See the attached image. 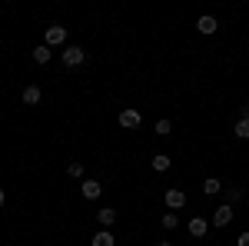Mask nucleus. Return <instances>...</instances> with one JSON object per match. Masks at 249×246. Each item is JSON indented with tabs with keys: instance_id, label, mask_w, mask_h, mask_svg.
<instances>
[{
	"instance_id": "1",
	"label": "nucleus",
	"mask_w": 249,
	"mask_h": 246,
	"mask_svg": "<svg viewBox=\"0 0 249 246\" xmlns=\"http://www.w3.org/2000/svg\"><path fill=\"white\" fill-rule=\"evenodd\" d=\"M60 57H63V67H67V70H77V67L87 63V50L77 47V43H70V47H63V54H60Z\"/></svg>"
},
{
	"instance_id": "2",
	"label": "nucleus",
	"mask_w": 249,
	"mask_h": 246,
	"mask_svg": "<svg viewBox=\"0 0 249 246\" xmlns=\"http://www.w3.org/2000/svg\"><path fill=\"white\" fill-rule=\"evenodd\" d=\"M67 34H70V30H67L63 23H50V27L43 30V43H47L50 50H53V47H63V43H67Z\"/></svg>"
},
{
	"instance_id": "3",
	"label": "nucleus",
	"mask_w": 249,
	"mask_h": 246,
	"mask_svg": "<svg viewBox=\"0 0 249 246\" xmlns=\"http://www.w3.org/2000/svg\"><path fill=\"white\" fill-rule=\"evenodd\" d=\"M116 123H120L123 130H136V127L143 123V114H140L136 107H123V110H120V116H116Z\"/></svg>"
},
{
	"instance_id": "4",
	"label": "nucleus",
	"mask_w": 249,
	"mask_h": 246,
	"mask_svg": "<svg viewBox=\"0 0 249 246\" xmlns=\"http://www.w3.org/2000/svg\"><path fill=\"white\" fill-rule=\"evenodd\" d=\"M232 216H236V209H232L230 203H223V207H216V209H213V220H210V227H216V229L230 227V223H232Z\"/></svg>"
},
{
	"instance_id": "5",
	"label": "nucleus",
	"mask_w": 249,
	"mask_h": 246,
	"mask_svg": "<svg viewBox=\"0 0 249 246\" xmlns=\"http://www.w3.org/2000/svg\"><path fill=\"white\" fill-rule=\"evenodd\" d=\"M163 203H166V209H183L186 207V193L179 187H170L166 193H163Z\"/></svg>"
},
{
	"instance_id": "6",
	"label": "nucleus",
	"mask_w": 249,
	"mask_h": 246,
	"mask_svg": "<svg viewBox=\"0 0 249 246\" xmlns=\"http://www.w3.org/2000/svg\"><path fill=\"white\" fill-rule=\"evenodd\" d=\"M80 196H83V200H100V196H103V183H100V180H83V183H80Z\"/></svg>"
},
{
	"instance_id": "7",
	"label": "nucleus",
	"mask_w": 249,
	"mask_h": 246,
	"mask_svg": "<svg viewBox=\"0 0 249 246\" xmlns=\"http://www.w3.org/2000/svg\"><path fill=\"white\" fill-rule=\"evenodd\" d=\"M186 229H190V236H193V240H203V236L210 233V223H206L203 216H193L190 223H186Z\"/></svg>"
},
{
	"instance_id": "8",
	"label": "nucleus",
	"mask_w": 249,
	"mask_h": 246,
	"mask_svg": "<svg viewBox=\"0 0 249 246\" xmlns=\"http://www.w3.org/2000/svg\"><path fill=\"white\" fill-rule=\"evenodd\" d=\"M216 27H219V23H216V17H210V14H203V17L196 20V30H199L203 37H213V34H216Z\"/></svg>"
},
{
	"instance_id": "9",
	"label": "nucleus",
	"mask_w": 249,
	"mask_h": 246,
	"mask_svg": "<svg viewBox=\"0 0 249 246\" xmlns=\"http://www.w3.org/2000/svg\"><path fill=\"white\" fill-rule=\"evenodd\" d=\"M20 96H23V103H27V107H37L40 100H43V90H40L37 83H30V87H23V94H20Z\"/></svg>"
},
{
	"instance_id": "10",
	"label": "nucleus",
	"mask_w": 249,
	"mask_h": 246,
	"mask_svg": "<svg viewBox=\"0 0 249 246\" xmlns=\"http://www.w3.org/2000/svg\"><path fill=\"white\" fill-rule=\"evenodd\" d=\"M96 223H100L103 229H110V227L116 223V209H113V207H103V209H96Z\"/></svg>"
},
{
	"instance_id": "11",
	"label": "nucleus",
	"mask_w": 249,
	"mask_h": 246,
	"mask_svg": "<svg viewBox=\"0 0 249 246\" xmlns=\"http://www.w3.org/2000/svg\"><path fill=\"white\" fill-rule=\"evenodd\" d=\"M90 246H116V236L110 233V229H100V233L90 236Z\"/></svg>"
},
{
	"instance_id": "12",
	"label": "nucleus",
	"mask_w": 249,
	"mask_h": 246,
	"mask_svg": "<svg viewBox=\"0 0 249 246\" xmlns=\"http://www.w3.org/2000/svg\"><path fill=\"white\" fill-rule=\"evenodd\" d=\"M170 163H173V160H170V153H156L153 160H150V167H153L156 173H166V170H170Z\"/></svg>"
},
{
	"instance_id": "13",
	"label": "nucleus",
	"mask_w": 249,
	"mask_h": 246,
	"mask_svg": "<svg viewBox=\"0 0 249 246\" xmlns=\"http://www.w3.org/2000/svg\"><path fill=\"white\" fill-rule=\"evenodd\" d=\"M34 60H37V63H50V60H53V50H50L47 43H40V47H34Z\"/></svg>"
},
{
	"instance_id": "14",
	"label": "nucleus",
	"mask_w": 249,
	"mask_h": 246,
	"mask_svg": "<svg viewBox=\"0 0 249 246\" xmlns=\"http://www.w3.org/2000/svg\"><path fill=\"white\" fill-rule=\"evenodd\" d=\"M203 193H206V196H216V193H223V183H219L216 176H206V180H203Z\"/></svg>"
},
{
	"instance_id": "15",
	"label": "nucleus",
	"mask_w": 249,
	"mask_h": 246,
	"mask_svg": "<svg viewBox=\"0 0 249 246\" xmlns=\"http://www.w3.org/2000/svg\"><path fill=\"white\" fill-rule=\"evenodd\" d=\"M232 136H236V140H249V120L239 116V120H236V127H232Z\"/></svg>"
},
{
	"instance_id": "16",
	"label": "nucleus",
	"mask_w": 249,
	"mask_h": 246,
	"mask_svg": "<svg viewBox=\"0 0 249 246\" xmlns=\"http://www.w3.org/2000/svg\"><path fill=\"white\" fill-rule=\"evenodd\" d=\"M223 193H226V203H230V207L243 200V189H239V187H223Z\"/></svg>"
},
{
	"instance_id": "17",
	"label": "nucleus",
	"mask_w": 249,
	"mask_h": 246,
	"mask_svg": "<svg viewBox=\"0 0 249 246\" xmlns=\"http://www.w3.org/2000/svg\"><path fill=\"white\" fill-rule=\"evenodd\" d=\"M160 223H163V229H170V233H173V229L179 227V216L170 209V213H163V220H160Z\"/></svg>"
},
{
	"instance_id": "18",
	"label": "nucleus",
	"mask_w": 249,
	"mask_h": 246,
	"mask_svg": "<svg viewBox=\"0 0 249 246\" xmlns=\"http://www.w3.org/2000/svg\"><path fill=\"white\" fill-rule=\"evenodd\" d=\"M67 176H70V180H83V163H80V160H73V163L67 167Z\"/></svg>"
},
{
	"instance_id": "19",
	"label": "nucleus",
	"mask_w": 249,
	"mask_h": 246,
	"mask_svg": "<svg viewBox=\"0 0 249 246\" xmlns=\"http://www.w3.org/2000/svg\"><path fill=\"white\" fill-rule=\"evenodd\" d=\"M170 133H173V123L166 120V116H163V120H156V136H170Z\"/></svg>"
},
{
	"instance_id": "20",
	"label": "nucleus",
	"mask_w": 249,
	"mask_h": 246,
	"mask_svg": "<svg viewBox=\"0 0 249 246\" xmlns=\"http://www.w3.org/2000/svg\"><path fill=\"white\" fill-rule=\"evenodd\" d=\"M236 246H249V229H243V233L236 236Z\"/></svg>"
},
{
	"instance_id": "21",
	"label": "nucleus",
	"mask_w": 249,
	"mask_h": 246,
	"mask_svg": "<svg viewBox=\"0 0 249 246\" xmlns=\"http://www.w3.org/2000/svg\"><path fill=\"white\" fill-rule=\"evenodd\" d=\"M3 200H7V193H3V187H0V207H3Z\"/></svg>"
},
{
	"instance_id": "22",
	"label": "nucleus",
	"mask_w": 249,
	"mask_h": 246,
	"mask_svg": "<svg viewBox=\"0 0 249 246\" xmlns=\"http://www.w3.org/2000/svg\"><path fill=\"white\" fill-rule=\"evenodd\" d=\"M156 246H173V243H170V240H160V243H156Z\"/></svg>"
}]
</instances>
